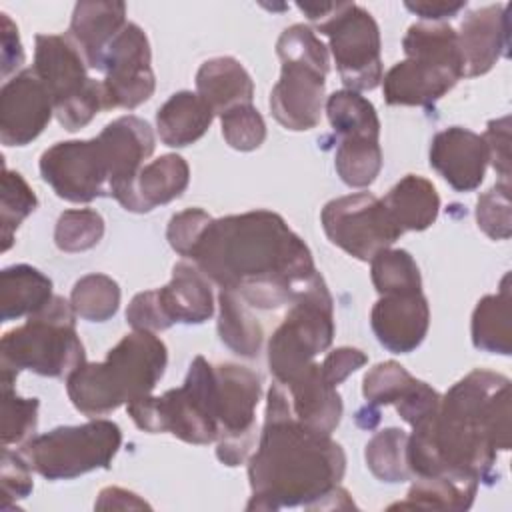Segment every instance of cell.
I'll return each instance as SVG.
<instances>
[{
  "mask_svg": "<svg viewBox=\"0 0 512 512\" xmlns=\"http://www.w3.org/2000/svg\"><path fill=\"white\" fill-rule=\"evenodd\" d=\"M190 258L208 280L258 310L290 306L320 276L304 240L270 210L212 220Z\"/></svg>",
  "mask_w": 512,
  "mask_h": 512,
  "instance_id": "1",
  "label": "cell"
},
{
  "mask_svg": "<svg viewBox=\"0 0 512 512\" xmlns=\"http://www.w3.org/2000/svg\"><path fill=\"white\" fill-rule=\"evenodd\" d=\"M412 430L406 444L412 476L448 472L490 482L498 450L510 448V380L472 370L440 396L436 414Z\"/></svg>",
  "mask_w": 512,
  "mask_h": 512,
  "instance_id": "2",
  "label": "cell"
},
{
  "mask_svg": "<svg viewBox=\"0 0 512 512\" xmlns=\"http://www.w3.org/2000/svg\"><path fill=\"white\" fill-rule=\"evenodd\" d=\"M346 454L330 434L306 428L292 412L286 388L274 380L266 398L264 428L248 458L250 500L246 510L342 508L336 496Z\"/></svg>",
  "mask_w": 512,
  "mask_h": 512,
  "instance_id": "3",
  "label": "cell"
},
{
  "mask_svg": "<svg viewBox=\"0 0 512 512\" xmlns=\"http://www.w3.org/2000/svg\"><path fill=\"white\" fill-rule=\"evenodd\" d=\"M168 362L166 344L148 330L126 334L104 362H84L66 376V390L76 410L104 416L122 404L150 396Z\"/></svg>",
  "mask_w": 512,
  "mask_h": 512,
  "instance_id": "4",
  "label": "cell"
},
{
  "mask_svg": "<svg viewBox=\"0 0 512 512\" xmlns=\"http://www.w3.org/2000/svg\"><path fill=\"white\" fill-rule=\"evenodd\" d=\"M402 48L406 60L382 76L384 100L390 106H432L464 76L458 34L444 22H416Z\"/></svg>",
  "mask_w": 512,
  "mask_h": 512,
  "instance_id": "5",
  "label": "cell"
},
{
  "mask_svg": "<svg viewBox=\"0 0 512 512\" xmlns=\"http://www.w3.org/2000/svg\"><path fill=\"white\" fill-rule=\"evenodd\" d=\"M86 362L76 332V312L62 296L8 330L0 342V382L14 384L20 370L62 378Z\"/></svg>",
  "mask_w": 512,
  "mask_h": 512,
  "instance_id": "6",
  "label": "cell"
},
{
  "mask_svg": "<svg viewBox=\"0 0 512 512\" xmlns=\"http://www.w3.org/2000/svg\"><path fill=\"white\" fill-rule=\"evenodd\" d=\"M276 52L282 70L270 92V112L288 130H310L322 116L328 50L310 26L292 24L280 34Z\"/></svg>",
  "mask_w": 512,
  "mask_h": 512,
  "instance_id": "7",
  "label": "cell"
},
{
  "mask_svg": "<svg viewBox=\"0 0 512 512\" xmlns=\"http://www.w3.org/2000/svg\"><path fill=\"white\" fill-rule=\"evenodd\" d=\"M126 410L144 432H170L188 444H212L218 440L214 366L196 356L180 388L134 400Z\"/></svg>",
  "mask_w": 512,
  "mask_h": 512,
  "instance_id": "8",
  "label": "cell"
},
{
  "mask_svg": "<svg viewBox=\"0 0 512 512\" xmlns=\"http://www.w3.org/2000/svg\"><path fill=\"white\" fill-rule=\"evenodd\" d=\"M330 40L336 70L346 90H374L382 82L380 30L372 14L354 2L296 4Z\"/></svg>",
  "mask_w": 512,
  "mask_h": 512,
  "instance_id": "9",
  "label": "cell"
},
{
  "mask_svg": "<svg viewBox=\"0 0 512 512\" xmlns=\"http://www.w3.org/2000/svg\"><path fill=\"white\" fill-rule=\"evenodd\" d=\"M86 58L70 36L38 34L32 70L46 86L54 114L68 132L84 128L104 106L102 82L86 74Z\"/></svg>",
  "mask_w": 512,
  "mask_h": 512,
  "instance_id": "10",
  "label": "cell"
},
{
  "mask_svg": "<svg viewBox=\"0 0 512 512\" xmlns=\"http://www.w3.org/2000/svg\"><path fill=\"white\" fill-rule=\"evenodd\" d=\"M334 338L332 296L318 276L292 304L268 342V366L274 380L290 382L308 368L320 352H326Z\"/></svg>",
  "mask_w": 512,
  "mask_h": 512,
  "instance_id": "11",
  "label": "cell"
},
{
  "mask_svg": "<svg viewBox=\"0 0 512 512\" xmlns=\"http://www.w3.org/2000/svg\"><path fill=\"white\" fill-rule=\"evenodd\" d=\"M122 444L120 426L112 420H90L80 426H58L24 444V458L46 480H72L98 468H110Z\"/></svg>",
  "mask_w": 512,
  "mask_h": 512,
  "instance_id": "12",
  "label": "cell"
},
{
  "mask_svg": "<svg viewBox=\"0 0 512 512\" xmlns=\"http://www.w3.org/2000/svg\"><path fill=\"white\" fill-rule=\"evenodd\" d=\"M216 378V456L226 466L244 464L256 448V406L262 392L260 376L240 364L214 366Z\"/></svg>",
  "mask_w": 512,
  "mask_h": 512,
  "instance_id": "13",
  "label": "cell"
},
{
  "mask_svg": "<svg viewBox=\"0 0 512 512\" xmlns=\"http://www.w3.org/2000/svg\"><path fill=\"white\" fill-rule=\"evenodd\" d=\"M320 222L332 244L362 262L372 260L404 234L382 200L370 192L330 200L322 208Z\"/></svg>",
  "mask_w": 512,
  "mask_h": 512,
  "instance_id": "14",
  "label": "cell"
},
{
  "mask_svg": "<svg viewBox=\"0 0 512 512\" xmlns=\"http://www.w3.org/2000/svg\"><path fill=\"white\" fill-rule=\"evenodd\" d=\"M150 62L152 52L144 30L128 22L108 46L100 64L106 110H134L154 94L156 80Z\"/></svg>",
  "mask_w": 512,
  "mask_h": 512,
  "instance_id": "15",
  "label": "cell"
},
{
  "mask_svg": "<svg viewBox=\"0 0 512 512\" xmlns=\"http://www.w3.org/2000/svg\"><path fill=\"white\" fill-rule=\"evenodd\" d=\"M40 174L58 198L92 202L108 192V166L98 138L56 142L40 156Z\"/></svg>",
  "mask_w": 512,
  "mask_h": 512,
  "instance_id": "16",
  "label": "cell"
},
{
  "mask_svg": "<svg viewBox=\"0 0 512 512\" xmlns=\"http://www.w3.org/2000/svg\"><path fill=\"white\" fill-rule=\"evenodd\" d=\"M96 138L108 166V192L126 210L144 160L154 152V132L146 120L128 114L106 124Z\"/></svg>",
  "mask_w": 512,
  "mask_h": 512,
  "instance_id": "17",
  "label": "cell"
},
{
  "mask_svg": "<svg viewBox=\"0 0 512 512\" xmlns=\"http://www.w3.org/2000/svg\"><path fill=\"white\" fill-rule=\"evenodd\" d=\"M54 114V102L32 68L6 80L0 90V140L26 146L42 134Z\"/></svg>",
  "mask_w": 512,
  "mask_h": 512,
  "instance_id": "18",
  "label": "cell"
},
{
  "mask_svg": "<svg viewBox=\"0 0 512 512\" xmlns=\"http://www.w3.org/2000/svg\"><path fill=\"white\" fill-rule=\"evenodd\" d=\"M370 324L388 352L408 354L426 338L430 326L428 300L422 290L380 296L372 308Z\"/></svg>",
  "mask_w": 512,
  "mask_h": 512,
  "instance_id": "19",
  "label": "cell"
},
{
  "mask_svg": "<svg viewBox=\"0 0 512 512\" xmlns=\"http://www.w3.org/2000/svg\"><path fill=\"white\" fill-rule=\"evenodd\" d=\"M430 166L456 192H472L482 184L486 174V142L468 128L450 126L432 138Z\"/></svg>",
  "mask_w": 512,
  "mask_h": 512,
  "instance_id": "20",
  "label": "cell"
},
{
  "mask_svg": "<svg viewBox=\"0 0 512 512\" xmlns=\"http://www.w3.org/2000/svg\"><path fill=\"white\" fill-rule=\"evenodd\" d=\"M508 4H490L468 12L460 24L458 44L464 58V76L486 74L500 56H508Z\"/></svg>",
  "mask_w": 512,
  "mask_h": 512,
  "instance_id": "21",
  "label": "cell"
},
{
  "mask_svg": "<svg viewBox=\"0 0 512 512\" xmlns=\"http://www.w3.org/2000/svg\"><path fill=\"white\" fill-rule=\"evenodd\" d=\"M288 392L294 416L310 430L332 434L342 418V398L318 362H312L290 382L282 384Z\"/></svg>",
  "mask_w": 512,
  "mask_h": 512,
  "instance_id": "22",
  "label": "cell"
},
{
  "mask_svg": "<svg viewBox=\"0 0 512 512\" xmlns=\"http://www.w3.org/2000/svg\"><path fill=\"white\" fill-rule=\"evenodd\" d=\"M126 4L124 2H104V0H84L74 6L70 20V38L76 42L84 54L90 68L100 70L102 58L114 38L126 26Z\"/></svg>",
  "mask_w": 512,
  "mask_h": 512,
  "instance_id": "23",
  "label": "cell"
},
{
  "mask_svg": "<svg viewBox=\"0 0 512 512\" xmlns=\"http://www.w3.org/2000/svg\"><path fill=\"white\" fill-rule=\"evenodd\" d=\"M158 298L172 324H202L214 314L210 280L188 260L174 264L172 280L158 288Z\"/></svg>",
  "mask_w": 512,
  "mask_h": 512,
  "instance_id": "24",
  "label": "cell"
},
{
  "mask_svg": "<svg viewBox=\"0 0 512 512\" xmlns=\"http://www.w3.org/2000/svg\"><path fill=\"white\" fill-rule=\"evenodd\" d=\"M196 94L212 108L214 114L252 104L254 84L246 68L232 56L206 60L196 72Z\"/></svg>",
  "mask_w": 512,
  "mask_h": 512,
  "instance_id": "25",
  "label": "cell"
},
{
  "mask_svg": "<svg viewBox=\"0 0 512 512\" xmlns=\"http://www.w3.org/2000/svg\"><path fill=\"white\" fill-rule=\"evenodd\" d=\"M188 182L190 168L186 160L178 154H164L142 166L126 210L142 214L160 204H168L182 196V192L188 188Z\"/></svg>",
  "mask_w": 512,
  "mask_h": 512,
  "instance_id": "26",
  "label": "cell"
},
{
  "mask_svg": "<svg viewBox=\"0 0 512 512\" xmlns=\"http://www.w3.org/2000/svg\"><path fill=\"white\" fill-rule=\"evenodd\" d=\"M212 120V108L190 90L172 94L156 112L158 136L170 148L194 144L206 134Z\"/></svg>",
  "mask_w": 512,
  "mask_h": 512,
  "instance_id": "27",
  "label": "cell"
},
{
  "mask_svg": "<svg viewBox=\"0 0 512 512\" xmlns=\"http://www.w3.org/2000/svg\"><path fill=\"white\" fill-rule=\"evenodd\" d=\"M382 204L402 232H420L434 224L440 210V196L430 180L406 174L388 190Z\"/></svg>",
  "mask_w": 512,
  "mask_h": 512,
  "instance_id": "28",
  "label": "cell"
},
{
  "mask_svg": "<svg viewBox=\"0 0 512 512\" xmlns=\"http://www.w3.org/2000/svg\"><path fill=\"white\" fill-rule=\"evenodd\" d=\"M52 296V280L34 266L14 264L0 272L2 322L38 312L52 300Z\"/></svg>",
  "mask_w": 512,
  "mask_h": 512,
  "instance_id": "29",
  "label": "cell"
},
{
  "mask_svg": "<svg viewBox=\"0 0 512 512\" xmlns=\"http://www.w3.org/2000/svg\"><path fill=\"white\" fill-rule=\"evenodd\" d=\"M512 292L510 274L502 278L500 290L478 300L472 314V342L478 350L508 356L512 352Z\"/></svg>",
  "mask_w": 512,
  "mask_h": 512,
  "instance_id": "30",
  "label": "cell"
},
{
  "mask_svg": "<svg viewBox=\"0 0 512 512\" xmlns=\"http://www.w3.org/2000/svg\"><path fill=\"white\" fill-rule=\"evenodd\" d=\"M478 480L462 474H438L416 478L406 500L390 508H428V510H468L474 502Z\"/></svg>",
  "mask_w": 512,
  "mask_h": 512,
  "instance_id": "31",
  "label": "cell"
},
{
  "mask_svg": "<svg viewBox=\"0 0 512 512\" xmlns=\"http://www.w3.org/2000/svg\"><path fill=\"white\" fill-rule=\"evenodd\" d=\"M218 334L220 340L238 356L254 358L260 352L264 330L258 318L236 292L220 290L218 294Z\"/></svg>",
  "mask_w": 512,
  "mask_h": 512,
  "instance_id": "32",
  "label": "cell"
},
{
  "mask_svg": "<svg viewBox=\"0 0 512 512\" xmlns=\"http://www.w3.org/2000/svg\"><path fill=\"white\" fill-rule=\"evenodd\" d=\"M334 166L340 180L350 188L370 186L382 168V150L378 138L350 136L340 138Z\"/></svg>",
  "mask_w": 512,
  "mask_h": 512,
  "instance_id": "33",
  "label": "cell"
},
{
  "mask_svg": "<svg viewBox=\"0 0 512 512\" xmlns=\"http://www.w3.org/2000/svg\"><path fill=\"white\" fill-rule=\"evenodd\" d=\"M326 114L338 138L380 136V120L370 100L354 90H338L326 100Z\"/></svg>",
  "mask_w": 512,
  "mask_h": 512,
  "instance_id": "34",
  "label": "cell"
},
{
  "mask_svg": "<svg viewBox=\"0 0 512 512\" xmlns=\"http://www.w3.org/2000/svg\"><path fill=\"white\" fill-rule=\"evenodd\" d=\"M408 434L400 428H384L376 432L366 444V464L370 472L388 484L404 482L412 474L406 464Z\"/></svg>",
  "mask_w": 512,
  "mask_h": 512,
  "instance_id": "35",
  "label": "cell"
},
{
  "mask_svg": "<svg viewBox=\"0 0 512 512\" xmlns=\"http://www.w3.org/2000/svg\"><path fill=\"white\" fill-rule=\"evenodd\" d=\"M70 304L82 320L106 322L118 312L120 286L106 274H86L74 284Z\"/></svg>",
  "mask_w": 512,
  "mask_h": 512,
  "instance_id": "36",
  "label": "cell"
},
{
  "mask_svg": "<svg viewBox=\"0 0 512 512\" xmlns=\"http://www.w3.org/2000/svg\"><path fill=\"white\" fill-rule=\"evenodd\" d=\"M372 284L380 296L418 292L422 278L414 258L402 248H384L370 260Z\"/></svg>",
  "mask_w": 512,
  "mask_h": 512,
  "instance_id": "37",
  "label": "cell"
},
{
  "mask_svg": "<svg viewBox=\"0 0 512 512\" xmlns=\"http://www.w3.org/2000/svg\"><path fill=\"white\" fill-rule=\"evenodd\" d=\"M38 208V198L28 186V182L14 170L4 166L2 172V196H0V234H2V250L6 252L12 242L14 234L24 222Z\"/></svg>",
  "mask_w": 512,
  "mask_h": 512,
  "instance_id": "38",
  "label": "cell"
},
{
  "mask_svg": "<svg viewBox=\"0 0 512 512\" xmlns=\"http://www.w3.org/2000/svg\"><path fill=\"white\" fill-rule=\"evenodd\" d=\"M104 236V218L92 208L64 210L54 228V242L62 252H84Z\"/></svg>",
  "mask_w": 512,
  "mask_h": 512,
  "instance_id": "39",
  "label": "cell"
},
{
  "mask_svg": "<svg viewBox=\"0 0 512 512\" xmlns=\"http://www.w3.org/2000/svg\"><path fill=\"white\" fill-rule=\"evenodd\" d=\"M2 384V444H26L38 424V398H20L14 384Z\"/></svg>",
  "mask_w": 512,
  "mask_h": 512,
  "instance_id": "40",
  "label": "cell"
},
{
  "mask_svg": "<svg viewBox=\"0 0 512 512\" xmlns=\"http://www.w3.org/2000/svg\"><path fill=\"white\" fill-rule=\"evenodd\" d=\"M416 378L398 362L386 360L364 374L362 394L372 406L396 404Z\"/></svg>",
  "mask_w": 512,
  "mask_h": 512,
  "instance_id": "41",
  "label": "cell"
},
{
  "mask_svg": "<svg viewBox=\"0 0 512 512\" xmlns=\"http://www.w3.org/2000/svg\"><path fill=\"white\" fill-rule=\"evenodd\" d=\"M222 136L226 144L240 152H250L266 140V124L252 104H240L220 116Z\"/></svg>",
  "mask_w": 512,
  "mask_h": 512,
  "instance_id": "42",
  "label": "cell"
},
{
  "mask_svg": "<svg viewBox=\"0 0 512 512\" xmlns=\"http://www.w3.org/2000/svg\"><path fill=\"white\" fill-rule=\"evenodd\" d=\"M510 182H498L478 196L476 222L478 228L492 240H508L512 234L510 214Z\"/></svg>",
  "mask_w": 512,
  "mask_h": 512,
  "instance_id": "43",
  "label": "cell"
},
{
  "mask_svg": "<svg viewBox=\"0 0 512 512\" xmlns=\"http://www.w3.org/2000/svg\"><path fill=\"white\" fill-rule=\"evenodd\" d=\"M214 218L204 212L202 208H188L182 210L178 214H174L168 222V230H166V238L172 246V250H176L180 256L190 258L196 242L200 240L202 232L208 228V224Z\"/></svg>",
  "mask_w": 512,
  "mask_h": 512,
  "instance_id": "44",
  "label": "cell"
},
{
  "mask_svg": "<svg viewBox=\"0 0 512 512\" xmlns=\"http://www.w3.org/2000/svg\"><path fill=\"white\" fill-rule=\"evenodd\" d=\"M32 466L24 458V454L12 452L8 446L2 450V472H0V486H2V502L0 508H10L12 502L26 498L32 492Z\"/></svg>",
  "mask_w": 512,
  "mask_h": 512,
  "instance_id": "45",
  "label": "cell"
},
{
  "mask_svg": "<svg viewBox=\"0 0 512 512\" xmlns=\"http://www.w3.org/2000/svg\"><path fill=\"white\" fill-rule=\"evenodd\" d=\"M438 404H440V394L426 382L414 380L412 386L404 392V396L394 406L400 418L412 428H416L418 424L426 422L436 414Z\"/></svg>",
  "mask_w": 512,
  "mask_h": 512,
  "instance_id": "46",
  "label": "cell"
},
{
  "mask_svg": "<svg viewBox=\"0 0 512 512\" xmlns=\"http://www.w3.org/2000/svg\"><path fill=\"white\" fill-rule=\"evenodd\" d=\"M126 322L134 330H148V332H162L172 326L170 318L166 316L158 290H146L132 298L126 310Z\"/></svg>",
  "mask_w": 512,
  "mask_h": 512,
  "instance_id": "47",
  "label": "cell"
},
{
  "mask_svg": "<svg viewBox=\"0 0 512 512\" xmlns=\"http://www.w3.org/2000/svg\"><path fill=\"white\" fill-rule=\"evenodd\" d=\"M488 150V162L500 174V182H510V118L490 120L482 134Z\"/></svg>",
  "mask_w": 512,
  "mask_h": 512,
  "instance_id": "48",
  "label": "cell"
},
{
  "mask_svg": "<svg viewBox=\"0 0 512 512\" xmlns=\"http://www.w3.org/2000/svg\"><path fill=\"white\" fill-rule=\"evenodd\" d=\"M366 362H368V356L362 350L342 346V348H336L330 354H326V358L320 364V370H322L324 378L332 386L338 388V384H342L352 372L362 368Z\"/></svg>",
  "mask_w": 512,
  "mask_h": 512,
  "instance_id": "49",
  "label": "cell"
},
{
  "mask_svg": "<svg viewBox=\"0 0 512 512\" xmlns=\"http://www.w3.org/2000/svg\"><path fill=\"white\" fill-rule=\"evenodd\" d=\"M2 16V78L22 66L24 50L18 36V26L12 22L8 14Z\"/></svg>",
  "mask_w": 512,
  "mask_h": 512,
  "instance_id": "50",
  "label": "cell"
},
{
  "mask_svg": "<svg viewBox=\"0 0 512 512\" xmlns=\"http://www.w3.org/2000/svg\"><path fill=\"white\" fill-rule=\"evenodd\" d=\"M404 6L422 18V22H442L444 18L456 16L460 10L466 8V2H446V0H420V2H404Z\"/></svg>",
  "mask_w": 512,
  "mask_h": 512,
  "instance_id": "51",
  "label": "cell"
},
{
  "mask_svg": "<svg viewBox=\"0 0 512 512\" xmlns=\"http://www.w3.org/2000/svg\"><path fill=\"white\" fill-rule=\"evenodd\" d=\"M96 508H148V504L140 500L134 492L112 486L100 492Z\"/></svg>",
  "mask_w": 512,
  "mask_h": 512,
  "instance_id": "52",
  "label": "cell"
}]
</instances>
